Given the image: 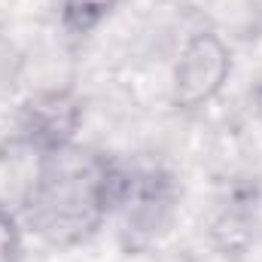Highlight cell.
Instances as JSON below:
<instances>
[{
	"mask_svg": "<svg viewBox=\"0 0 262 262\" xmlns=\"http://www.w3.org/2000/svg\"><path fill=\"white\" fill-rule=\"evenodd\" d=\"M21 244H18V229L9 213L0 210V262H18Z\"/></svg>",
	"mask_w": 262,
	"mask_h": 262,
	"instance_id": "obj_4",
	"label": "cell"
},
{
	"mask_svg": "<svg viewBox=\"0 0 262 262\" xmlns=\"http://www.w3.org/2000/svg\"><path fill=\"white\" fill-rule=\"evenodd\" d=\"M125 174L98 149L61 140L40 149L34 180L25 195L28 229L52 247L89 241L119 204Z\"/></svg>",
	"mask_w": 262,
	"mask_h": 262,
	"instance_id": "obj_1",
	"label": "cell"
},
{
	"mask_svg": "<svg viewBox=\"0 0 262 262\" xmlns=\"http://www.w3.org/2000/svg\"><path fill=\"white\" fill-rule=\"evenodd\" d=\"M58 3H61L64 28L73 34H89L110 12H116L122 6V0H58Z\"/></svg>",
	"mask_w": 262,
	"mask_h": 262,
	"instance_id": "obj_3",
	"label": "cell"
},
{
	"mask_svg": "<svg viewBox=\"0 0 262 262\" xmlns=\"http://www.w3.org/2000/svg\"><path fill=\"white\" fill-rule=\"evenodd\" d=\"M232 73V52L213 31H198L180 49L171 76V98L180 110L210 104Z\"/></svg>",
	"mask_w": 262,
	"mask_h": 262,
	"instance_id": "obj_2",
	"label": "cell"
}]
</instances>
